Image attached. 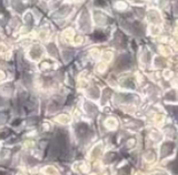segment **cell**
Wrapping results in <instances>:
<instances>
[{"mask_svg": "<svg viewBox=\"0 0 178 175\" xmlns=\"http://www.w3.org/2000/svg\"><path fill=\"white\" fill-rule=\"evenodd\" d=\"M67 136L66 134H62V133H58L55 141H53V144H52V153L55 155H59L61 154V152L66 150L67 148Z\"/></svg>", "mask_w": 178, "mask_h": 175, "instance_id": "cell-1", "label": "cell"}, {"mask_svg": "<svg viewBox=\"0 0 178 175\" xmlns=\"http://www.w3.org/2000/svg\"><path fill=\"white\" fill-rule=\"evenodd\" d=\"M131 58L129 54H121L117 61H116V64H115V69L117 71H124V70H127L131 67Z\"/></svg>", "mask_w": 178, "mask_h": 175, "instance_id": "cell-2", "label": "cell"}, {"mask_svg": "<svg viewBox=\"0 0 178 175\" xmlns=\"http://www.w3.org/2000/svg\"><path fill=\"white\" fill-rule=\"evenodd\" d=\"M76 134H77V137H78L79 141L80 142L85 141L86 137L90 134L88 125L85 124V123H80L79 125H77L76 126Z\"/></svg>", "mask_w": 178, "mask_h": 175, "instance_id": "cell-3", "label": "cell"}, {"mask_svg": "<svg viewBox=\"0 0 178 175\" xmlns=\"http://www.w3.org/2000/svg\"><path fill=\"white\" fill-rule=\"evenodd\" d=\"M79 27H80V30H83V31H89L90 22H89V17H88L87 12H83L80 20H79Z\"/></svg>", "mask_w": 178, "mask_h": 175, "instance_id": "cell-4", "label": "cell"}, {"mask_svg": "<svg viewBox=\"0 0 178 175\" xmlns=\"http://www.w3.org/2000/svg\"><path fill=\"white\" fill-rule=\"evenodd\" d=\"M84 108H85V112L88 115H90V117H93L98 114V109H97V107L93 103L89 102V101H86L85 103H84Z\"/></svg>", "mask_w": 178, "mask_h": 175, "instance_id": "cell-5", "label": "cell"}, {"mask_svg": "<svg viewBox=\"0 0 178 175\" xmlns=\"http://www.w3.org/2000/svg\"><path fill=\"white\" fill-rule=\"evenodd\" d=\"M175 149V144L171 143V142H166L162 144L160 149V153H161V158H165V156H168L169 154H171V152Z\"/></svg>", "mask_w": 178, "mask_h": 175, "instance_id": "cell-6", "label": "cell"}, {"mask_svg": "<svg viewBox=\"0 0 178 175\" xmlns=\"http://www.w3.org/2000/svg\"><path fill=\"white\" fill-rule=\"evenodd\" d=\"M133 99V97L130 94H117L116 95V102L117 103H124V102H128V101Z\"/></svg>", "mask_w": 178, "mask_h": 175, "instance_id": "cell-7", "label": "cell"}, {"mask_svg": "<svg viewBox=\"0 0 178 175\" xmlns=\"http://www.w3.org/2000/svg\"><path fill=\"white\" fill-rule=\"evenodd\" d=\"M88 95H89L91 99H98V98H99V89H98L96 85H93V86L88 90Z\"/></svg>", "mask_w": 178, "mask_h": 175, "instance_id": "cell-8", "label": "cell"}, {"mask_svg": "<svg viewBox=\"0 0 178 175\" xmlns=\"http://www.w3.org/2000/svg\"><path fill=\"white\" fill-rule=\"evenodd\" d=\"M41 53H43V51H41V49H40L38 46H36L35 48H32V50L30 51L31 58H34V59H38L41 56Z\"/></svg>", "mask_w": 178, "mask_h": 175, "instance_id": "cell-9", "label": "cell"}, {"mask_svg": "<svg viewBox=\"0 0 178 175\" xmlns=\"http://www.w3.org/2000/svg\"><path fill=\"white\" fill-rule=\"evenodd\" d=\"M111 94V91L110 90H108V89H106L105 91H104V95H102V103L104 104V103H106V101H107V99H108V97Z\"/></svg>", "mask_w": 178, "mask_h": 175, "instance_id": "cell-10", "label": "cell"}, {"mask_svg": "<svg viewBox=\"0 0 178 175\" xmlns=\"http://www.w3.org/2000/svg\"><path fill=\"white\" fill-rule=\"evenodd\" d=\"M116 153H112V152H110L108 155H106V163H110V162H112L115 158H116Z\"/></svg>", "mask_w": 178, "mask_h": 175, "instance_id": "cell-11", "label": "cell"}, {"mask_svg": "<svg viewBox=\"0 0 178 175\" xmlns=\"http://www.w3.org/2000/svg\"><path fill=\"white\" fill-rule=\"evenodd\" d=\"M48 51H49V53L52 54L53 57H57V49H56V47L53 44H49L48 46Z\"/></svg>", "mask_w": 178, "mask_h": 175, "instance_id": "cell-12", "label": "cell"}, {"mask_svg": "<svg viewBox=\"0 0 178 175\" xmlns=\"http://www.w3.org/2000/svg\"><path fill=\"white\" fill-rule=\"evenodd\" d=\"M99 154H100V146H97L96 149H93V154H91V158H98L99 156Z\"/></svg>", "mask_w": 178, "mask_h": 175, "instance_id": "cell-13", "label": "cell"}, {"mask_svg": "<svg viewBox=\"0 0 178 175\" xmlns=\"http://www.w3.org/2000/svg\"><path fill=\"white\" fill-rule=\"evenodd\" d=\"M72 54H74V53H72V51H65V52H64V56H65V61H66V62H67V61H69V60H70V59H71V57H72Z\"/></svg>", "mask_w": 178, "mask_h": 175, "instance_id": "cell-14", "label": "cell"}, {"mask_svg": "<svg viewBox=\"0 0 178 175\" xmlns=\"http://www.w3.org/2000/svg\"><path fill=\"white\" fill-rule=\"evenodd\" d=\"M166 98H167V99H169L170 101H175V100H176V95H175V92H174V91H170L169 93H167Z\"/></svg>", "mask_w": 178, "mask_h": 175, "instance_id": "cell-15", "label": "cell"}, {"mask_svg": "<svg viewBox=\"0 0 178 175\" xmlns=\"http://www.w3.org/2000/svg\"><path fill=\"white\" fill-rule=\"evenodd\" d=\"M169 109H170V111H171V112H173V113H174V114H175V115L178 117V108H175V107H170Z\"/></svg>", "mask_w": 178, "mask_h": 175, "instance_id": "cell-16", "label": "cell"}]
</instances>
